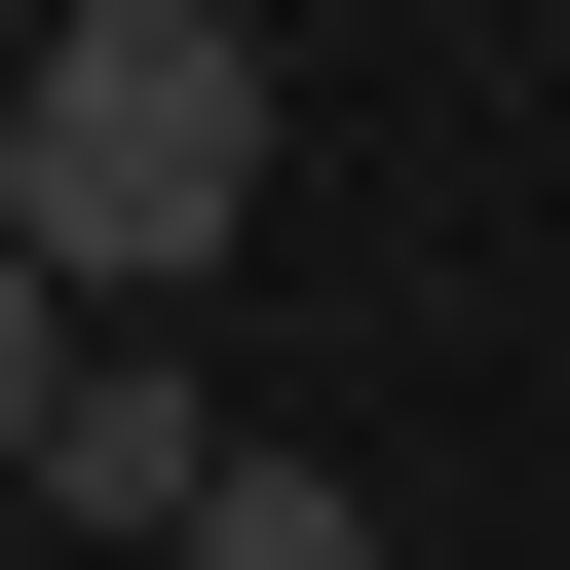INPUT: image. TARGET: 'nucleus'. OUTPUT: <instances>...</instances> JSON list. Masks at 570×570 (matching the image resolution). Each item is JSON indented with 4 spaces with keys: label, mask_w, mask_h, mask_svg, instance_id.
<instances>
[{
    "label": "nucleus",
    "mask_w": 570,
    "mask_h": 570,
    "mask_svg": "<svg viewBox=\"0 0 570 570\" xmlns=\"http://www.w3.org/2000/svg\"><path fill=\"white\" fill-rule=\"evenodd\" d=\"M0 228H39L77 305H190L266 228V0H77V39L0 77Z\"/></svg>",
    "instance_id": "nucleus-1"
},
{
    "label": "nucleus",
    "mask_w": 570,
    "mask_h": 570,
    "mask_svg": "<svg viewBox=\"0 0 570 570\" xmlns=\"http://www.w3.org/2000/svg\"><path fill=\"white\" fill-rule=\"evenodd\" d=\"M190 494H228V381L115 305V381L39 419V494H0V532H39V570H190Z\"/></svg>",
    "instance_id": "nucleus-2"
},
{
    "label": "nucleus",
    "mask_w": 570,
    "mask_h": 570,
    "mask_svg": "<svg viewBox=\"0 0 570 570\" xmlns=\"http://www.w3.org/2000/svg\"><path fill=\"white\" fill-rule=\"evenodd\" d=\"M77 381H115V305H77L39 228H0V494H39V419H77Z\"/></svg>",
    "instance_id": "nucleus-3"
},
{
    "label": "nucleus",
    "mask_w": 570,
    "mask_h": 570,
    "mask_svg": "<svg viewBox=\"0 0 570 570\" xmlns=\"http://www.w3.org/2000/svg\"><path fill=\"white\" fill-rule=\"evenodd\" d=\"M190 570H381V494H343V456H228V494H190Z\"/></svg>",
    "instance_id": "nucleus-4"
},
{
    "label": "nucleus",
    "mask_w": 570,
    "mask_h": 570,
    "mask_svg": "<svg viewBox=\"0 0 570 570\" xmlns=\"http://www.w3.org/2000/svg\"><path fill=\"white\" fill-rule=\"evenodd\" d=\"M0 570H39V532H0Z\"/></svg>",
    "instance_id": "nucleus-5"
}]
</instances>
